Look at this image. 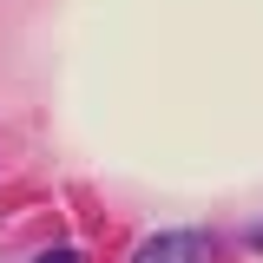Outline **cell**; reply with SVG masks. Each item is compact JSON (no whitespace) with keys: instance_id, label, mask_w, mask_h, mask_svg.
Returning a JSON list of instances; mask_svg holds the SVG:
<instances>
[{"instance_id":"6da1fadb","label":"cell","mask_w":263,"mask_h":263,"mask_svg":"<svg viewBox=\"0 0 263 263\" xmlns=\"http://www.w3.org/2000/svg\"><path fill=\"white\" fill-rule=\"evenodd\" d=\"M132 263H211V243H204L197 230H164L152 243H138Z\"/></svg>"},{"instance_id":"7a4b0ae2","label":"cell","mask_w":263,"mask_h":263,"mask_svg":"<svg viewBox=\"0 0 263 263\" xmlns=\"http://www.w3.org/2000/svg\"><path fill=\"white\" fill-rule=\"evenodd\" d=\"M40 263H86V257H79V250H46Z\"/></svg>"}]
</instances>
